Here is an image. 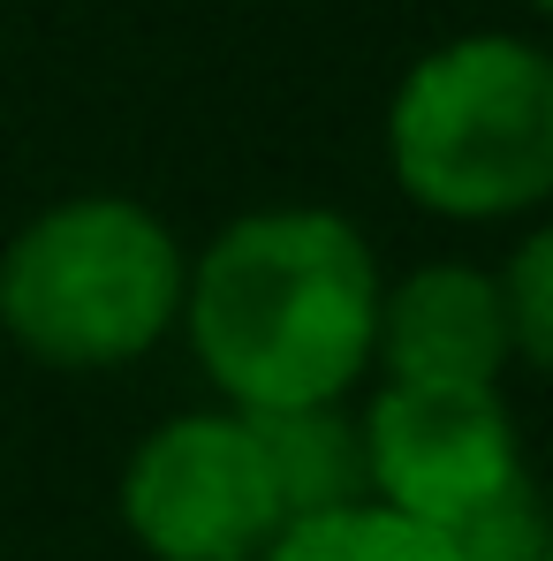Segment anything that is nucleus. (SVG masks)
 Returning a JSON list of instances; mask_svg holds the SVG:
<instances>
[{
	"label": "nucleus",
	"instance_id": "20e7f679",
	"mask_svg": "<svg viewBox=\"0 0 553 561\" xmlns=\"http://www.w3.org/2000/svg\"><path fill=\"white\" fill-rule=\"evenodd\" d=\"M114 508L152 561H258L288 531L266 433L228 402L160 417L129 448Z\"/></svg>",
	"mask_w": 553,
	"mask_h": 561
},
{
	"label": "nucleus",
	"instance_id": "7ed1b4c3",
	"mask_svg": "<svg viewBox=\"0 0 553 561\" xmlns=\"http://www.w3.org/2000/svg\"><path fill=\"white\" fill-rule=\"evenodd\" d=\"M189 243L122 190L38 205L0 243V334L46 373H122L183 327Z\"/></svg>",
	"mask_w": 553,
	"mask_h": 561
},
{
	"label": "nucleus",
	"instance_id": "9b49d317",
	"mask_svg": "<svg viewBox=\"0 0 553 561\" xmlns=\"http://www.w3.org/2000/svg\"><path fill=\"white\" fill-rule=\"evenodd\" d=\"M531 8H539V15H553V0H531Z\"/></svg>",
	"mask_w": 553,
	"mask_h": 561
},
{
	"label": "nucleus",
	"instance_id": "f03ea898",
	"mask_svg": "<svg viewBox=\"0 0 553 561\" xmlns=\"http://www.w3.org/2000/svg\"><path fill=\"white\" fill-rule=\"evenodd\" d=\"M387 175L448 228L553 213V46L462 31L417 54L387 99Z\"/></svg>",
	"mask_w": 553,
	"mask_h": 561
},
{
	"label": "nucleus",
	"instance_id": "0eeeda50",
	"mask_svg": "<svg viewBox=\"0 0 553 561\" xmlns=\"http://www.w3.org/2000/svg\"><path fill=\"white\" fill-rule=\"evenodd\" d=\"M258 433H266V456H274V485H280L288 524L371 501L365 440H357L349 402H334V410H280V417H258Z\"/></svg>",
	"mask_w": 553,
	"mask_h": 561
},
{
	"label": "nucleus",
	"instance_id": "423d86ee",
	"mask_svg": "<svg viewBox=\"0 0 553 561\" xmlns=\"http://www.w3.org/2000/svg\"><path fill=\"white\" fill-rule=\"evenodd\" d=\"M516 365L500 274L477 259H425L379 288V342L371 373L417 387H500Z\"/></svg>",
	"mask_w": 553,
	"mask_h": 561
},
{
	"label": "nucleus",
	"instance_id": "6e6552de",
	"mask_svg": "<svg viewBox=\"0 0 553 561\" xmlns=\"http://www.w3.org/2000/svg\"><path fill=\"white\" fill-rule=\"evenodd\" d=\"M258 561H456V539H440L379 501H357V508L288 524Z\"/></svg>",
	"mask_w": 553,
	"mask_h": 561
},
{
	"label": "nucleus",
	"instance_id": "f257e3e1",
	"mask_svg": "<svg viewBox=\"0 0 553 561\" xmlns=\"http://www.w3.org/2000/svg\"><path fill=\"white\" fill-rule=\"evenodd\" d=\"M379 288V251L349 213L251 205L189 251L175 334L243 417L334 410L371 379Z\"/></svg>",
	"mask_w": 553,
	"mask_h": 561
},
{
	"label": "nucleus",
	"instance_id": "1a4fd4ad",
	"mask_svg": "<svg viewBox=\"0 0 553 561\" xmlns=\"http://www.w3.org/2000/svg\"><path fill=\"white\" fill-rule=\"evenodd\" d=\"M500 274V304H508V342L523 365L553 373V213H539L516 251L493 266Z\"/></svg>",
	"mask_w": 553,
	"mask_h": 561
},
{
	"label": "nucleus",
	"instance_id": "39448f33",
	"mask_svg": "<svg viewBox=\"0 0 553 561\" xmlns=\"http://www.w3.org/2000/svg\"><path fill=\"white\" fill-rule=\"evenodd\" d=\"M357 440H365L371 501L440 539H456L470 516H485L531 478L516 410L500 387L379 379L357 410Z\"/></svg>",
	"mask_w": 553,
	"mask_h": 561
},
{
	"label": "nucleus",
	"instance_id": "9d476101",
	"mask_svg": "<svg viewBox=\"0 0 553 561\" xmlns=\"http://www.w3.org/2000/svg\"><path fill=\"white\" fill-rule=\"evenodd\" d=\"M456 561H553V501L539 478H523L508 501L470 516L456 531Z\"/></svg>",
	"mask_w": 553,
	"mask_h": 561
}]
</instances>
